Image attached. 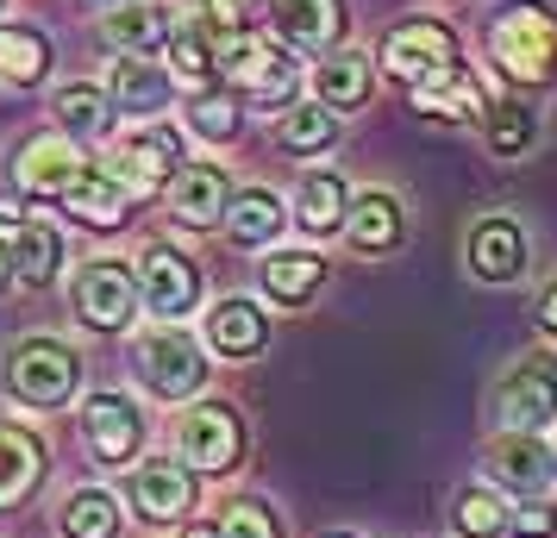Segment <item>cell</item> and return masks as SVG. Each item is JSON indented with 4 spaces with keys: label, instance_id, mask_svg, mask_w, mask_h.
Listing matches in <instances>:
<instances>
[{
    "label": "cell",
    "instance_id": "1",
    "mask_svg": "<svg viewBox=\"0 0 557 538\" xmlns=\"http://www.w3.org/2000/svg\"><path fill=\"white\" fill-rule=\"evenodd\" d=\"M488 51L513 82H557V13L545 0H507L488 26Z\"/></svg>",
    "mask_w": 557,
    "mask_h": 538
},
{
    "label": "cell",
    "instance_id": "2",
    "mask_svg": "<svg viewBox=\"0 0 557 538\" xmlns=\"http://www.w3.org/2000/svg\"><path fill=\"white\" fill-rule=\"evenodd\" d=\"M213 45H220V76L238 82V95L251 107H295V95H301V63L282 51V45H257L251 32H226Z\"/></svg>",
    "mask_w": 557,
    "mask_h": 538
},
{
    "label": "cell",
    "instance_id": "3",
    "mask_svg": "<svg viewBox=\"0 0 557 538\" xmlns=\"http://www.w3.org/2000/svg\"><path fill=\"white\" fill-rule=\"evenodd\" d=\"M132 363H138V376H145V388H151L157 401H195L201 383H207L201 345H195L188 333H176V326L145 333L138 345H132Z\"/></svg>",
    "mask_w": 557,
    "mask_h": 538
},
{
    "label": "cell",
    "instance_id": "4",
    "mask_svg": "<svg viewBox=\"0 0 557 538\" xmlns=\"http://www.w3.org/2000/svg\"><path fill=\"white\" fill-rule=\"evenodd\" d=\"M7 388L26 401V408H63L76 395V351L63 338H26L13 358H7Z\"/></svg>",
    "mask_w": 557,
    "mask_h": 538
},
{
    "label": "cell",
    "instance_id": "5",
    "mask_svg": "<svg viewBox=\"0 0 557 538\" xmlns=\"http://www.w3.org/2000/svg\"><path fill=\"white\" fill-rule=\"evenodd\" d=\"M495 413H502L507 433H539L557 420V358L552 351H532L502 376L495 388Z\"/></svg>",
    "mask_w": 557,
    "mask_h": 538
},
{
    "label": "cell",
    "instance_id": "6",
    "mask_svg": "<svg viewBox=\"0 0 557 538\" xmlns=\"http://www.w3.org/2000/svg\"><path fill=\"white\" fill-rule=\"evenodd\" d=\"M176 451H182V463H188V470L220 476V470H232V463H238V451H245V420H238L232 408H220V401H201V408L182 413Z\"/></svg>",
    "mask_w": 557,
    "mask_h": 538
},
{
    "label": "cell",
    "instance_id": "7",
    "mask_svg": "<svg viewBox=\"0 0 557 538\" xmlns=\"http://www.w3.org/2000/svg\"><path fill=\"white\" fill-rule=\"evenodd\" d=\"M132 283H138V301L151 313H163V320H182V313H195V301H201V270L176 245H145Z\"/></svg>",
    "mask_w": 557,
    "mask_h": 538
},
{
    "label": "cell",
    "instance_id": "8",
    "mask_svg": "<svg viewBox=\"0 0 557 538\" xmlns=\"http://www.w3.org/2000/svg\"><path fill=\"white\" fill-rule=\"evenodd\" d=\"M82 438H88L95 463H132L145 445V408L120 388H95L82 408Z\"/></svg>",
    "mask_w": 557,
    "mask_h": 538
},
{
    "label": "cell",
    "instance_id": "9",
    "mask_svg": "<svg viewBox=\"0 0 557 538\" xmlns=\"http://www.w3.org/2000/svg\"><path fill=\"white\" fill-rule=\"evenodd\" d=\"M76 313H82V326H95V333H126L132 313H138V283H132L126 263L95 257L76 276Z\"/></svg>",
    "mask_w": 557,
    "mask_h": 538
},
{
    "label": "cell",
    "instance_id": "10",
    "mask_svg": "<svg viewBox=\"0 0 557 538\" xmlns=\"http://www.w3.org/2000/svg\"><path fill=\"white\" fill-rule=\"evenodd\" d=\"M182 170V138L170 126H145L132 132L126 145H120V157L107 163V176L120 182L126 195H157V188H170V176Z\"/></svg>",
    "mask_w": 557,
    "mask_h": 538
},
{
    "label": "cell",
    "instance_id": "11",
    "mask_svg": "<svg viewBox=\"0 0 557 538\" xmlns=\"http://www.w3.org/2000/svg\"><path fill=\"white\" fill-rule=\"evenodd\" d=\"M445 63H457V38L438 20H401L382 38V70L395 82H407V88L420 76H432V70H445Z\"/></svg>",
    "mask_w": 557,
    "mask_h": 538
},
{
    "label": "cell",
    "instance_id": "12",
    "mask_svg": "<svg viewBox=\"0 0 557 538\" xmlns=\"http://www.w3.org/2000/svg\"><path fill=\"white\" fill-rule=\"evenodd\" d=\"M88 170L82 163V145H70V138H51V132H38V138H26V151L13 157V182H20V195H32V201H63L70 188H76V176Z\"/></svg>",
    "mask_w": 557,
    "mask_h": 538
},
{
    "label": "cell",
    "instance_id": "13",
    "mask_svg": "<svg viewBox=\"0 0 557 538\" xmlns=\"http://www.w3.org/2000/svg\"><path fill=\"white\" fill-rule=\"evenodd\" d=\"M132 513L145 526H176L182 513L195 508V470L188 463H170V458H151L132 470Z\"/></svg>",
    "mask_w": 557,
    "mask_h": 538
},
{
    "label": "cell",
    "instance_id": "14",
    "mask_svg": "<svg viewBox=\"0 0 557 538\" xmlns=\"http://www.w3.org/2000/svg\"><path fill=\"white\" fill-rule=\"evenodd\" d=\"M557 476L552 445H539V433H502L495 451H488V483L507 488V495H539V488Z\"/></svg>",
    "mask_w": 557,
    "mask_h": 538
},
{
    "label": "cell",
    "instance_id": "15",
    "mask_svg": "<svg viewBox=\"0 0 557 538\" xmlns=\"http://www.w3.org/2000/svg\"><path fill=\"white\" fill-rule=\"evenodd\" d=\"M463 257H470V270H476L482 283H513L527 270V232H520V220H507V213H488V220L470 226Z\"/></svg>",
    "mask_w": 557,
    "mask_h": 538
},
{
    "label": "cell",
    "instance_id": "16",
    "mask_svg": "<svg viewBox=\"0 0 557 538\" xmlns=\"http://www.w3.org/2000/svg\"><path fill=\"white\" fill-rule=\"evenodd\" d=\"M282 51H332L345 38V0H270Z\"/></svg>",
    "mask_w": 557,
    "mask_h": 538
},
{
    "label": "cell",
    "instance_id": "17",
    "mask_svg": "<svg viewBox=\"0 0 557 538\" xmlns=\"http://www.w3.org/2000/svg\"><path fill=\"white\" fill-rule=\"evenodd\" d=\"M226 201H232V182L220 163H182L176 176H170V213H176L182 226H220Z\"/></svg>",
    "mask_w": 557,
    "mask_h": 538
},
{
    "label": "cell",
    "instance_id": "18",
    "mask_svg": "<svg viewBox=\"0 0 557 538\" xmlns=\"http://www.w3.org/2000/svg\"><path fill=\"white\" fill-rule=\"evenodd\" d=\"M107 101H113V113L157 120V113L170 107V70L151 63V57H120L113 76H107Z\"/></svg>",
    "mask_w": 557,
    "mask_h": 538
},
{
    "label": "cell",
    "instance_id": "19",
    "mask_svg": "<svg viewBox=\"0 0 557 538\" xmlns=\"http://www.w3.org/2000/svg\"><path fill=\"white\" fill-rule=\"evenodd\" d=\"M170 26H176L170 7H157V0H126V7H107L101 38L120 57H151L157 45H170Z\"/></svg>",
    "mask_w": 557,
    "mask_h": 538
},
{
    "label": "cell",
    "instance_id": "20",
    "mask_svg": "<svg viewBox=\"0 0 557 538\" xmlns=\"http://www.w3.org/2000/svg\"><path fill=\"white\" fill-rule=\"evenodd\" d=\"M370 57L363 51H332L320 70H313V101L326 107V113H357V107L370 101Z\"/></svg>",
    "mask_w": 557,
    "mask_h": 538
},
{
    "label": "cell",
    "instance_id": "21",
    "mask_svg": "<svg viewBox=\"0 0 557 538\" xmlns=\"http://www.w3.org/2000/svg\"><path fill=\"white\" fill-rule=\"evenodd\" d=\"M263 338H270V320H263V308H251L245 295H232V301H220V308L207 313V345H213L220 358H257Z\"/></svg>",
    "mask_w": 557,
    "mask_h": 538
},
{
    "label": "cell",
    "instance_id": "22",
    "mask_svg": "<svg viewBox=\"0 0 557 538\" xmlns=\"http://www.w3.org/2000/svg\"><path fill=\"white\" fill-rule=\"evenodd\" d=\"M63 207L76 213L82 226H95V232H120V226L132 220V195H126L113 176H107V170H82L76 188L63 195Z\"/></svg>",
    "mask_w": 557,
    "mask_h": 538
},
{
    "label": "cell",
    "instance_id": "23",
    "mask_svg": "<svg viewBox=\"0 0 557 538\" xmlns=\"http://www.w3.org/2000/svg\"><path fill=\"white\" fill-rule=\"evenodd\" d=\"M413 107L432 113V120H476L482 88H476V76H470L463 63H445V70H432V76L413 82Z\"/></svg>",
    "mask_w": 557,
    "mask_h": 538
},
{
    "label": "cell",
    "instance_id": "24",
    "mask_svg": "<svg viewBox=\"0 0 557 538\" xmlns=\"http://www.w3.org/2000/svg\"><path fill=\"white\" fill-rule=\"evenodd\" d=\"M57 270H63V232L51 220H20V232H13V283L51 288Z\"/></svg>",
    "mask_w": 557,
    "mask_h": 538
},
{
    "label": "cell",
    "instance_id": "25",
    "mask_svg": "<svg viewBox=\"0 0 557 538\" xmlns=\"http://www.w3.org/2000/svg\"><path fill=\"white\" fill-rule=\"evenodd\" d=\"M345 207H351V195H345V176L338 170H307L301 188H295V220L313 238H326V232L345 226Z\"/></svg>",
    "mask_w": 557,
    "mask_h": 538
},
{
    "label": "cell",
    "instance_id": "26",
    "mask_svg": "<svg viewBox=\"0 0 557 538\" xmlns=\"http://www.w3.org/2000/svg\"><path fill=\"white\" fill-rule=\"evenodd\" d=\"M57 126L70 145H101L107 126H113V101H107V88L95 82H70L63 95H57Z\"/></svg>",
    "mask_w": 557,
    "mask_h": 538
},
{
    "label": "cell",
    "instance_id": "27",
    "mask_svg": "<svg viewBox=\"0 0 557 538\" xmlns=\"http://www.w3.org/2000/svg\"><path fill=\"white\" fill-rule=\"evenodd\" d=\"M345 232H351L357 251H395V245H401V201L382 195V188L357 195V201L345 207Z\"/></svg>",
    "mask_w": 557,
    "mask_h": 538
},
{
    "label": "cell",
    "instance_id": "28",
    "mask_svg": "<svg viewBox=\"0 0 557 538\" xmlns=\"http://www.w3.org/2000/svg\"><path fill=\"white\" fill-rule=\"evenodd\" d=\"M320 283H326V257H320V251H276V257H263V295L282 301V308H301Z\"/></svg>",
    "mask_w": 557,
    "mask_h": 538
},
{
    "label": "cell",
    "instance_id": "29",
    "mask_svg": "<svg viewBox=\"0 0 557 538\" xmlns=\"http://www.w3.org/2000/svg\"><path fill=\"white\" fill-rule=\"evenodd\" d=\"M38 476H45V451H38V438H32L26 426H0V508L26 501Z\"/></svg>",
    "mask_w": 557,
    "mask_h": 538
},
{
    "label": "cell",
    "instance_id": "30",
    "mask_svg": "<svg viewBox=\"0 0 557 538\" xmlns=\"http://www.w3.org/2000/svg\"><path fill=\"white\" fill-rule=\"evenodd\" d=\"M45 76H51V38L32 26H0V82L38 88Z\"/></svg>",
    "mask_w": 557,
    "mask_h": 538
},
{
    "label": "cell",
    "instance_id": "31",
    "mask_svg": "<svg viewBox=\"0 0 557 538\" xmlns=\"http://www.w3.org/2000/svg\"><path fill=\"white\" fill-rule=\"evenodd\" d=\"M282 201L270 195V188H245V195H232L226 201V232H232V245H245V251H257V245H270L282 232Z\"/></svg>",
    "mask_w": 557,
    "mask_h": 538
},
{
    "label": "cell",
    "instance_id": "32",
    "mask_svg": "<svg viewBox=\"0 0 557 538\" xmlns=\"http://www.w3.org/2000/svg\"><path fill=\"white\" fill-rule=\"evenodd\" d=\"M170 57H176V76H188L195 88H213L220 82V45H213V32L201 20L170 26Z\"/></svg>",
    "mask_w": 557,
    "mask_h": 538
},
{
    "label": "cell",
    "instance_id": "33",
    "mask_svg": "<svg viewBox=\"0 0 557 538\" xmlns=\"http://www.w3.org/2000/svg\"><path fill=\"white\" fill-rule=\"evenodd\" d=\"M63 538H120V501L107 488H76L63 501Z\"/></svg>",
    "mask_w": 557,
    "mask_h": 538
},
{
    "label": "cell",
    "instance_id": "34",
    "mask_svg": "<svg viewBox=\"0 0 557 538\" xmlns=\"http://www.w3.org/2000/svg\"><path fill=\"white\" fill-rule=\"evenodd\" d=\"M451 520H457V533L463 538H502L507 533V508H502L495 488H457Z\"/></svg>",
    "mask_w": 557,
    "mask_h": 538
},
{
    "label": "cell",
    "instance_id": "35",
    "mask_svg": "<svg viewBox=\"0 0 557 538\" xmlns=\"http://www.w3.org/2000/svg\"><path fill=\"white\" fill-rule=\"evenodd\" d=\"M532 138H539V113L520 101H495L488 107V151L495 157H520L532 151Z\"/></svg>",
    "mask_w": 557,
    "mask_h": 538
},
{
    "label": "cell",
    "instance_id": "36",
    "mask_svg": "<svg viewBox=\"0 0 557 538\" xmlns=\"http://www.w3.org/2000/svg\"><path fill=\"white\" fill-rule=\"evenodd\" d=\"M188 126L201 132V138H213V145L238 138V95H226V88H195V101H188Z\"/></svg>",
    "mask_w": 557,
    "mask_h": 538
},
{
    "label": "cell",
    "instance_id": "37",
    "mask_svg": "<svg viewBox=\"0 0 557 538\" xmlns=\"http://www.w3.org/2000/svg\"><path fill=\"white\" fill-rule=\"evenodd\" d=\"M276 132H282V145H288V151H326L332 138H338V113H326L320 101H313V107H288Z\"/></svg>",
    "mask_w": 557,
    "mask_h": 538
},
{
    "label": "cell",
    "instance_id": "38",
    "mask_svg": "<svg viewBox=\"0 0 557 538\" xmlns=\"http://www.w3.org/2000/svg\"><path fill=\"white\" fill-rule=\"evenodd\" d=\"M220 538H282V520L263 501H251V495H238L226 513H220Z\"/></svg>",
    "mask_w": 557,
    "mask_h": 538
},
{
    "label": "cell",
    "instance_id": "39",
    "mask_svg": "<svg viewBox=\"0 0 557 538\" xmlns=\"http://www.w3.org/2000/svg\"><path fill=\"white\" fill-rule=\"evenodd\" d=\"M507 533L513 538H557V508L552 501H520V508H507Z\"/></svg>",
    "mask_w": 557,
    "mask_h": 538
},
{
    "label": "cell",
    "instance_id": "40",
    "mask_svg": "<svg viewBox=\"0 0 557 538\" xmlns=\"http://www.w3.org/2000/svg\"><path fill=\"white\" fill-rule=\"evenodd\" d=\"M539 320H545V333H557V283L545 288V301H539Z\"/></svg>",
    "mask_w": 557,
    "mask_h": 538
},
{
    "label": "cell",
    "instance_id": "41",
    "mask_svg": "<svg viewBox=\"0 0 557 538\" xmlns=\"http://www.w3.org/2000/svg\"><path fill=\"white\" fill-rule=\"evenodd\" d=\"M182 538H220V520H195V526H182Z\"/></svg>",
    "mask_w": 557,
    "mask_h": 538
},
{
    "label": "cell",
    "instance_id": "42",
    "mask_svg": "<svg viewBox=\"0 0 557 538\" xmlns=\"http://www.w3.org/2000/svg\"><path fill=\"white\" fill-rule=\"evenodd\" d=\"M13 283V245H0V288Z\"/></svg>",
    "mask_w": 557,
    "mask_h": 538
},
{
    "label": "cell",
    "instance_id": "43",
    "mask_svg": "<svg viewBox=\"0 0 557 538\" xmlns=\"http://www.w3.org/2000/svg\"><path fill=\"white\" fill-rule=\"evenodd\" d=\"M88 7H126V0H88Z\"/></svg>",
    "mask_w": 557,
    "mask_h": 538
},
{
    "label": "cell",
    "instance_id": "44",
    "mask_svg": "<svg viewBox=\"0 0 557 538\" xmlns=\"http://www.w3.org/2000/svg\"><path fill=\"white\" fill-rule=\"evenodd\" d=\"M332 538H351V533H332Z\"/></svg>",
    "mask_w": 557,
    "mask_h": 538
},
{
    "label": "cell",
    "instance_id": "45",
    "mask_svg": "<svg viewBox=\"0 0 557 538\" xmlns=\"http://www.w3.org/2000/svg\"><path fill=\"white\" fill-rule=\"evenodd\" d=\"M552 463H557V445H552Z\"/></svg>",
    "mask_w": 557,
    "mask_h": 538
},
{
    "label": "cell",
    "instance_id": "46",
    "mask_svg": "<svg viewBox=\"0 0 557 538\" xmlns=\"http://www.w3.org/2000/svg\"><path fill=\"white\" fill-rule=\"evenodd\" d=\"M0 13H7V0H0Z\"/></svg>",
    "mask_w": 557,
    "mask_h": 538
}]
</instances>
